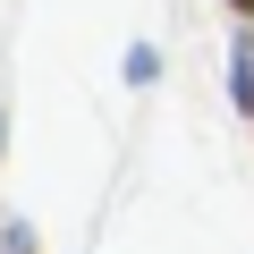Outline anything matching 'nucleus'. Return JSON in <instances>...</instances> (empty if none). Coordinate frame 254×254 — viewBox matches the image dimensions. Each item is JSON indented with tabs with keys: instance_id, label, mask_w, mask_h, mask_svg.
Returning <instances> with one entry per match:
<instances>
[{
	"instance_id": "obj_1",
	"label": "nucleus",
	"mask_w": 254,
	"mask_h": 254,
	"mask_svg": "<svg viewBox=\"0 0 254 254\" xmlns=\"http://www.w3.org/2000/svg\"><path fill=\"white\" fill-rule=\"evenodd\" d=\"M153 68H161V60H153V43H136V51H127V85H153Z\"/></svg>"
},
{
	"instance_id": "obj_2",
	"label": "nucleus",
	"mask_w": 254,
	"mask_h": 254,
	"mask_svg": "<svg viewBox=\"0 0 254 254\" xmlns=\"http://www.w3.org/2000/svg\"><path fill=\"white\" fill-rule=\"evenodd\" d=\"M237 9H254V0H237Z\"/></svg>"
}]
</instances>
